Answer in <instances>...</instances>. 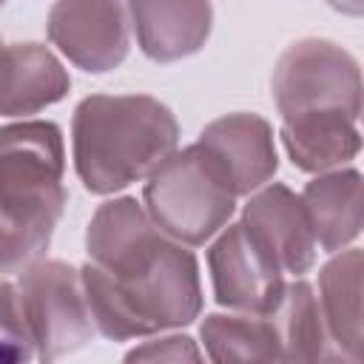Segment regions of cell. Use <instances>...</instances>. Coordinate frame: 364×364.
<instances>
[{
  "mask_svg": "<svg viewBox=\"0 0 364 364\" xmlns=\"http://www.w3.org/2000/svg\"><path fill=\"white\" fill-rule=\"evenodd\" d=\"M80 267L97 333L111 341L188 327L202 313L199 262L188 245L162 233L142 202H102L85 230Z\"/></svg>",
  "mask_w": 364,
  "mask_h": 364,
  "instance_id": "obj_1",
  "label": "cell"
},
{
  "mask_svg": "<svg viewBox=\"0 0 364 364\" xmlns=\"http://www.w3.org/2000/svg\"><path fill=\"white\" fill-rule=\"evenodd\" d=\"M57 122L0 125V273H20L46 256L68 191Z\"/></svg>",
  "mask_w": 364,
  "mask_h": 364,
  "instance_id": "obj_2",
  "label": "cell"
},
{
  "mask_svg": "<svg viewBox=\"0 0 364 364\" xmlns=\"http://www.w3.org/2000/svg\"><path fill=\"white\" fill-rule=\"evenodd\" d=\"M176 145L173 111L148 94H91L71 117L74 171L97 196L142 182Z\"/></svg>",
  "mask_w": 364,
  "mask_h": 364,
  "instance_id": "obj_3",
  "label": "cell"
},
{
  "mask_svg": "<svg viewBox=\"0 0 364 364\" xmlns=\"http://www.w3.org/2000/svg\"><path fill=\"white\" fill-rule=\"evenodd\" d=\"M236 199L222 171L196 142L165 156L142 188V208L154 225L188 247L213 239L230 222Z\"/></svg>",
  "mask_w": 364,
  "mask_h": 364,
  "instance_id": "obj_4",
  "label": "cell"
},
{
  "mask_svg": "<svg viewBox=\"0 0 364 364\" xmlns=\"http://www.w3.org/2000/svg\"><path fill=\"white\" fill-rule=\"evenodd\" d=\"M270 88L282 119L307 114L361 117L358 60L324 37H304L290 43L276 60Z\"/></svg>",
  "mask_w": 364,
  "mask_h": 364,
  "instance_id": "obj_5",
  "label": "cell"
},
{
  "mask_svg": "<svg viewBox=\"0 0 364 364\" xmlns=\"http://www.w3.org/2000/svg\"><path fill=\"white\" fill-rule=\"evenodd\" d=\"M14 287L40 361H57L94 338L97 327L74 264L43 256L17 273Z\"/></svg>",
  "mask_w": 364,
  "mask_h": 364,
  "instance_id": "obj_6",
  "label": "cell"
},
{
  "mask_svg": "<svg viewBox=\"0 0 364 364\" xmlns=\"http://www.w3.org/2000/svg\"><path fill=\"white\" fill-rule=\"evenodd\" d=\"M51 46L88 74H108L125 63L131 20L125 0H54L46 20Z\"/></svg>",
  "mask_w": 364,
  "mask_h": 364,
  "instance_id": "obj_7",
  "label": "cell"
},
{
  "mask_svg": "<svg viewBox=\"0 0 364 364\" xmlns=\"http://www.w3.org/2000/svg\"><path fill=\"white\" fill-rule=\"evenodd\" d=\"M213 299L236 313H264L284 287L282 267L239 222L225 225L208 247Z\"/></svg>",
  "mask_w": 364,
  "mask_h": 364,
  "instance_id": "obj_8",
  "label": "cell"
},
{
  "mask_svg": "<svg viewBox=\"0 0 364 364\" xmlns=\"http://www.w3.org/2000/svg\"><path fill=\"white\" fill-rule=\"evenodd\" d=\"M196 145L213 159L236 196H250L279 171L273 128L259 114H225L202 128Z\"/></svg>",
  "mask_w": 364,
  "mask_h": 364,
  "instance_id": "obj_9",
  "label": "cell"
},
{
  "mask_svg": "<svg viewBox=\"0 0 364 364\" xmlns=\"http://www.w3.org/2000/svg\"><path fill=\"white\" fill-rule=\"evenodd\" d=\"M242 225L270 253L282 273L304 276L316 264V239L304 216L301 199L282 182L253 191L242 208Z\"/></svg>",
  "mask_w": 364,
  "mask_h": 364,
  "instance_id": "obj_10",
  "label": "cell"
},
{
  "mask_svg": "<svg viewBox=\"0 0 364 364\" xmlns=\"http://www.w3.org/2000/svg\"><path fill=\"white\" fill-rule=\"evenodd\" d=\"M128 20L139 51L154 63H176L196 51L210 37V0H125Z\"/></svg>",
  "mask_w": 364,
  "mask_h": 364,
  "instance_id": "obj_11",
  "label": "cell"
},
{
  "mask_svg": "<svg viewBox=\"0 0 364 364\" xmlns=\"http://www.w3.org/2000/svg\"><path fill=\"white\" fill-rule=\"evenodd\" d=\"M71 77L43 43L0 46V117H31L60 102Z\"/></svg>",
  "mask_w": 364,
  "mask_h": 364,
  "instance_id": "obj_12",
  "label": "cell"
},
{
  "mask_svg": "<svg viewBox=\"0 0 364 364\" xmlns=\"http://www.w3.org/2000/svg\"><path fill=\"white\" fill-rule=\"evenodd\" d=\"M299 199L318 250L336 253L358 239L364 222V202L361 173L355 168H333L316 173L304 185Z\"/></svg>",
  "mask_w": 364,
  "mask_h": 364,
  "instance_id": "obj_13",
  "label": "cell"
},
{
  "mask_svg": "<svg viewBox=\"0 0 364 364\" xmlns=\"http://www.w3.org/2000/svg\"><path fill=\"white\" fill-rule=\"evenodd\" d=\"M361 273L364 256L358 247L336 250L318 270V310L333 347V358L361 361Z\"/></svg>",
  "mask_w": 364,
  "mask_h": 364,
  "instance_id": "obj_14",
  "label": "cell"
},
{
  "mask_svg": "<svg viewBox=\"0 0 364 364\" xmlns=\"http://www.w3.org/2000/svg\"><path fill=\"white\" fill-rule=\"evenodd\" d=\"M279 136L293 168L304 173L341 168L361 151L358 117L350 114H307L282 119Z\"/></svg>",
  "mask_w": 364,
  "mask_h": 364,
  "instance_id": "obj_15",
  "label": "cell"
},
{
  "mask_svg": "<svg viewBox=\"0 0 364 364\" xmlns=\"http://www.w3.org/2000/svg\"><path fill=\"white\" fill-rule=\"evenodd\" d=\"M264 313L273 324L282 361L333 358V347H330V338L321 321L318 299L310 282H304L301 276H296L293 282H284L279 299Z\"/></svg>",
  "mask_w": 364,
  "mask_h": 364,
  "instance_id": "obj_16",
  "label": "cell"
},
{
  "mask_svg": "<svg viewBox=\"0 0 364 364\" xmlns=\"http://www.w3.org/2000/svg\"><path fill=\"white\" fill-rule=\"evenodd\" d=\"M199 336L213 361H282L267 313H210Z\"/></svg>",
  "mask_w": 364,
  "mask_h": 364,
  "instance_id": "obj_17",
  "label": "cell"
},
{
  "mask_svg": "<svg viewBox=\"0 0 364 364\" xmlns=\"http://www.w3.org/2000/svg\"><path fill=\"white\" fill-rule=\"evenodd\" d=\"M34 341L26 327L17 287L0 279V361H31Z\"/></svg>",
  "mask_w": 364,
  "mask_h": 364,
  "instance_id": "obj_18",
  "label": "cell"
},
{
  "mask_svg": "<svg viewBox=\"0 0 364 364\" xmlns=\"http://www.w3.org/2000/svg\"><path fill=\"white\" fill-rule=\"evenodd\" d=\"M125 361H202V353L191 336H165L128 350Z\"/></svg>",
  "mask_w": 364,
  "mask_h": 364,
  "instance_id": "obj_19",
  "label": "cell"
},
{
  "mask_svg": "<svg viewBox=\"0 0 364 364\" xmlns=\"http://www.w3.org/2000/svg\"><path fill=\"white\" fill-rule=\"evenodd\" d=\"M327 6L347 17H361V11H364V0H327Z\"/></svg>",
  "mask_w": 364,
  "mask_h": 364,
  "instance_id": "obj_20",
  "label": "cell"
},
{
  "mask_svg": "<svg viewBox=\"0 0 364 364\" xmlns=\"http://www.w3.org/2000/svg\"><path fill=\"white\" fill-rule=\"evenodd\" d=\"M3 6H6V0H0V9H3Z\"/></svg>",
  "mask_w": 364,
  "mask_h": 364,
  "instance_id": "obj_21",
  "label": "cell"
},
{
  "mask_svg": "<svg viewBox=\"0 0 364 364\" xmlns=\"http://www.w3.org/2000/svg\"><path fill=\"white\" fill-rule=\"evenodd\" d=\"M0 46H3V40H0Z\"/></svg>",
  "mask_w": 364,
  "mask_h": 364,
  "instance_id": "obj_22",
  "label": "cell"
}]
</instances>
